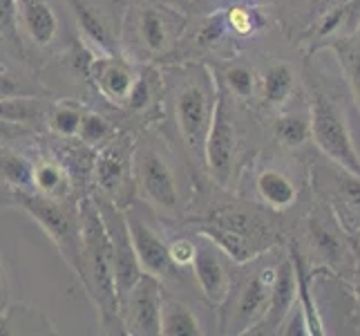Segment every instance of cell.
I'll return each instance as SVG.
<instances>
[{
	"mask_svg": "<svg viewBox=\"0 0 360 336\" xmlns=\"http://www.w3.org/2000/svg\"><path fill=\"white\" fill-rule=\"evenodd\" d=\"M79 220H81V267L77 278L96 307L101 332L126 334L119 314V296L115 285L110 240L94 195L83 197L79 202Z\"/></svg>",
	"mask_w": 360,
	"mask_h": 336,
	"instance_id": "1",
	"label": "cell"
},
{
	"mask_svg": "<svg viewBox=\"0 0 360 336\" xmlns=\"http://www.w3.org/2000/svg\"><path fill=\"white\" fill-rule=\"evenodd\" d=\"M172 112L179 137L193 157H204V139L210 128L215 104H217V81L204 66H186L172 74L168 83Z\"/></svg>",
	"mask_w": 360,
	"mask_h": 336,
	"instance_id": "2",
	"label": "cell"
},
{
	"mask_svg": "<svg viewBox=\"0 0 360 336\" xmlns=\"http://www.w3.org/2000/svg\"><path fill=\"white\" fill-rule=\"evenodd\" d=\"M186 16L166 0H141L134 9L126 11L128 34L136 52L148 61L166 58L177 49L186 32Z\"/></svg>",
	"mask_w": 360,
	"mask_h": 336,
	"instance_id": "3",
	"label": "cell"
},
{
	"mask_svg": "<svg viewBox=\"0 0 360 336\" xmlns=\"http://www.w3.org/2000/svg\"><path fill=\"white\" fill-rule=\"evenodd\" d=\"M11 200L30 213L47 238L58 249L68 267L79 276L81 267V220L79 204L72 206L60 197H47L36 191H11Z\"/></svg>",
	"mask_w": 360,
	"mask_h": 336,
	"instance_id": "4",
	"label": "cell"
},
{
	"mask_svg": "<svg viewBox=\"0 0 360 336\" xmlns=\"http://www.w3.org/2000/svg\"><path fill=\"white\" fill-rule=\"evenodd\" d=\"M134 193L153 206L159 216L175 218L181 209V191L177 170L166 151H159L155 142H143L134 146L132 153Z\"/></svg>",
	"mask_w": 360,
	"mask_h": 336,
	"instance_id": "5",
	"label": "cell"
},
{
	"mask_svg": "<svg viewBox=\"0 0 360 336\" xmlns=\"http://www.w3.org/2000/svg\"><path fill=\"white\" fill-rule=\"evenodd\" d=\"M309 128L316 146L325 153L333 164L347 173L360 178V155L354 146L352 132L342 112L325 97V92H311V108H309Z\"/></svg>",
	"mask_w": 360,
	"mask_h": 336,
	"instance_id": "6",
	"label": "cell"
},
{
	"mask_svg": "<svg viewBox=\"0 0 360 336\" xmlns=\"http://www.w3.org/2000/svg\"><path fill=\"white\" fill-rule=\"evenodd\" d=\"M134 144L128 135H115L108 139L92 164V180L96 195L105 197L119 209H128L134 197V173H132Z\"/></svg>",
	"mask_w": 360,
	"mask_h": 336,
	"instance_id": "7",
	"label": "cell"
},
{
	"mask_svg": "<svg viewBox=\"0 0 360 336\" xmlns=\"http://www.w3.org/2000/svg\"><path fill=\"white\" fill-rule=\"evenodd\" d=\"M197 233L208 238L221 254L235 265H246L253 258L269 249L271 244L262 242L257 222L251 218L238 213V211H219L197 224Z\"/></svg>",
	"mask_w": 360,
	"mask_h": 336,
	"instance_id": "8",
	"label": "cell"
},
{
	"mask_svg": "<svg viewBox=\"0 0 360 336\" xmlns=\"http://www.w3.org/2000/svg\"><path fill=\"white\" fill-rule=\"evenodd\" d=\"M273 280H276V267H264L240 285H231L226 301L219 305V332L246 334L251 330L266 312Z\"/></svg>",
	"mask_w": 360,
	"mask_h": 336,
	"instance_id": "9",
	"label": "cell"
},
{
	"mask_svg": "<svg viewBox=\"0 0 360 336\" xmlns=\"http://www.w3.org/2000/svg\"><path fill=\"white\" fill-rule=\"evenodd\" d=\"M81 36L103 54H121L123 20L126 5L123 0H65Z\"/></svg>",
	"mask_w": 360,
	"mask_h": 336,
	"instance_id": "10",
	"label": "cell"
},
{
	"mask_svg": "<svg viewBox=\"0 0 360 336\" xmlns=\"http://www.w3.org/2000/svg\"><path fill=\"white\" fill-rule=\"evenodd\" d=\"M235 153H238V128L229 108L226 92L217 94V104L210 128L204 139V164L210 173V178L221 189H229L235 168Z\"/></svg>",
	"mask_w": 360,
	"mask_h": 336,
	"instance_id": "11",
	"label": "cell"
},
{
	"mask_svg": "<svg viewBox=\"0 0 360 336\" xmlns=\"http://www.w3.org/2000/svg\"><path fill=\"white\" fill-rule=\"evenodd\" d=\"M94 195L98 213H101L103 227L110 240V254H112V271H115V285H117V296L119 301L126 292L132 287V285L139 280L141 276V267L136 263L134 249H132V240H130V231H128V222H126V213L123 209H119L117 204H112L110 200L101 195Z\"/></svg>",
	"mask_w": 360,
	"mask_h": 336,
	"instance_id": "12",
	"label": "cell"
},
{
	"mask_svg": "<svg viewBox=\"0 0 360 336\" xmlns=\"http://www.w3.org/2000/svg\"><path fill=\"white\" fill-rule=\"evenodd\" d=\"M161 280L141 273L126 296L119 301L123 332L128 336H161Z\"/></svg>",
	"mask_w": 360,
	"mask_h": 336,
	"instance_id": "13",
	"label": "cell"
},
{
	"mask_svg": "<svg viewBox=\"0 0 360 336\" xmlns=\"http://www.w3.org/2000/svg\"><path fill=\"white\" fill-rule=\"evenodd\" d=\"M85 74H88L94 90L105 97L110 104L123 106L130 94V88L136 77V68L121 54H101L90 56L85 61Z\"/></svg>",
	"mask_w": 360,
	"mask_h": 336,
	"instance_id": "14",
	"label": "cell"
},
{
	"mask_svg": "<svg viewBox=\"0 0 360 336\" xmlns=\"http://www.w3.org/2000/svg\"><path fill=\"white\" fill-rule=\"evenodd\" d=\"M123 213H126L132 249H134L136 263H139L141 271L159 280H166L168 276H172L175 267H172L168 258V242L161 238L150 224L136 216L130 206L123 209Z\"/></svg>",
	"mask_w": 360,
	"mask_h": 336,
	"instance_id": "15",
	"label": "cell"
},
{
	"mask_svg": "<svg viewBox=\"0 0 360 336\" xmlns=\"http://www.w3.org/2000/svg\"><path fill=\"white\" fill-rule=\"evenodd\" d=\"M221 256L224 254L202 235V238L197 240L195 260L191 265L197 282H200V290H202L204 298L210 305H217V307L226 301L231 285H233V278H231V273L224 265V260H221Z\"/></svg>",
	"mask_w": 360,
	"mask_h": 336,
	"instance_id": "16",
	"label": "cell"
},
{
	"mask_svg": "<svg viewBox=\"0 0 360 336\" xmlns=\"http://www.w3.org/2000/svg\"><path fill=\"white\" fill-rule=\"evenodd\" d=\"M297 301V278L291 260H282L276 267V280L271 287V301L264 316L246 334H278L284 318L289 316Z\"/></svg>",
	"mask_w": 360,
	"mask_h": 336,
	"instance_id": "17",
	"label": "cell"
},
{
	"mask_svg": "<svg viewBox=\"0 0 360 336\" xmlns=\"http://www.w3.org/2000/svg\"><path fill=\"white\" fill-rule=\"evenodd\" d=\"M18 27L25 32L32 45L49 47L58 36V16L47 0H16Z\"/></svg>",
	"mask_w": 360,
	"mask_h": 336,
	"instance_id": "18",
	"label": "cell"
},
{
	"mask_svg": "<svg viewBox=\"0 0 360 336\" xmlns=\"http://www.w3.org/2000/svg\"><path fill=\"white\" fill-rule=\"evenodd\" d=\"M164 90H166L164 74H161L155 66L148 63L136 70L134 83H132L130 94L123 106H126L132 115H148V112H153L161 104Z\"/></svg>",
	"mask_w": 360,
	"mask_h": 336,
	"instance_id": "19",
	"label": "cell"
},
{
	"mask_svg": "<svg viewBox=\"0 0 360 336\" xmlns=\"http://www.w3.org/2000/svg\"><path fill=\"white\" fill-rule=\"evenodd\" d=\"M336 168L338 175L331 206L336 209V218L347 231H360V178L342 170L340 166Z\"/></svg>",
	"mask_w": 360,
	"mask_h": 336,
	"instance_id": "20",
	"label": "cell"
},
{
	"mask_svg": "<svg viewBox=\"0 0 360 336\" xmlns=\"http://www.w3.org/2000/svg\"><path fill=\"white\" fill-rule=\"evenodd\" d=\"M34 191L47 195V197H60L68 200V195L72 193V175L65 164L47 157L34 164Z\"/></svg>",
	"mask_w": 360,
	"mask_h": 336,
	"instance_id": "21",
	"label": "cell"
},
{
	"mask_svg": "<svg viewBox=\"0 0 360 336\" xmlns=\"http://www.w3.org/2000/svg\"><path fill=\"white\" fill-rule=\"evenodd\" d=\"M255 191L259 200L276 211L289 209L297 197L295 184L276 168H264L259 173L255 180Z\"/></svg>",
	"mask_w": 360,
	"mask_h": 336,
	"instance_id": "22",
	"label": "cell"
},
{
	"mask_svg": "<svg viewBox=\"0 0 360 336\" xmlns=\"http://www.w3.org/2000/svg\"><path fill=\"white\" fill-rule=\"evenodd\" d=\"M0 334H56V330L39 309L14 305L0 312Z\"/></svg>",
	"mask_w": 360,
	"mask_h": 336,
	"instance_id": "23",
	"label": "cell"
},
{
	"mask_svg": "<svg viewBox=\"0 0 360 336\" xmlns=\"http://www.w3.org/2000/svg\"><path fill=\"white\" fill-rule=\"evenodd\" d=\"M200 334H204V330L193 309L181 301H175V298H164V303H161V336Z\"/></svg>",
	"mask_w": 360,
	"mask_h": 336,
	"instance_id": "24",
	"label": "cell"
},
{
	"mask_svg": "<svg viewBox=\"0 0 360 336\" xmlns=\"http://www.w3.org/2000/svg\"><path fill=\"white\" fill-rule=\"evenodd\" d=\"M293 90V70L287 63H273L262 77V99L266 106H282Z\"/></svg>",
	"mask_w": 360,
	"mask_h": 336,
	"instance_id": "25",
	"label": "cell"
},
{
	"mask_svg": "<svg viewBox=\"0 0 360 336\" xmlns=\"http://www.w3.org/2000/svg\"><path fill=\"white\" fill-rule=\"evenodd\" d=\"M85 108L79 101H72V99H63V101L54 104L47 112V123L58 137H65V139H72V137L79 135V126L83 119Z\"/></svg>",
	"mask_w": 360,
	"mask_h": 336,
	"instance_id": "26",
	"label": "cell"
},
{
	"mask_svg": "<svg viewBox=\"0 0 360 336\" xmlns=\"http://www.w3.org/2000/svg\"><path fill=\"white\" fill-rule=\"evenodd\" d=\"M0 178L11 191H34V164L18 153L0 155Z\"/></svg>",
	"mask_w": 360,
	"mask_h": 336,
	"instance_id": "27",
	"label": "cell"
},
{
	"mask_svg": "<svg viewBox=\"0 0 360 336\" xmlns=\"http://www.w3.org/2000/svg\"><path fill=\"white\" fill-rule=\"evenodd\" d=\"M45 115V104L34 99L32 94H20V97H9L0 99V121L9 123H27L34 119H41Z\"/></svg>",
	"mask_w": 360,
	"mask_h": 336,
	"instance_id": "28",
	"label": "cell"
},
{
	"mask_svg": "<svg viewBox=\"0 0 360 336\" xmlns=\"http://www.w3.org/2000/svg\"><path fill=\"white\" fill-rule=\"evenodd\" d=\"M224 11L226 30L238 34V36H251L259 32L266 25V18L257 7H246V5H229L221 9Z\"/></svg>",
	"mask_w": 360,
	"mask_h": 336,
	"instance_id": "29",
	"label": "cell"
},
{
	"mask_svg": "<svg viewBox=\"0 0 360 336\" xmlns=\"http://www.w3.org/2000/svg\"><path fill=\"white\" fill-rule=\"evenodd\" d=\"M117 135L112 121L108 117H103L101 112L96 110H85L83 112V119H81V126H79V139L90 146V148H101L108 139H112Z\"/></svg>",
	"mask_w": 360,
	"mask_h": 336,
	"instance_id": "30",
	"label": "cell"
},
{
	"mask_svg": "<svg viewBox=\"0 0 360 336\" xmlns=\"http://www.w3.org/2000/svg\"><path fill=\"white\" fill-rule=\"evenodd\" d=\"M276 139L284 148H300L309 137H311V128H309V117L302 115H282L276 126Z\"/></svg>",
	"mask_w": 360,
	"mask_h": 336,
	"instance_id": "31",
	"label": "cell"
},
{
	"mask_svg": "<svg viewBox=\"0 0 360 336\" xmlns=\"http://www.w3.org/2000/svg\"><path fill=\"white\" fill-rule=\"evenodd\" d=\"M333 49H336L338 61L347 74V81H349L354 101L360 110V47L352 41H336Z\"/></svg>",
	"mask_w": 360,
	"mask_h": 336,
	"instance_id": "32",
	"label": "cell"
},
{
	"mask_svg": "<svg viewBox=\"0 0 360 336\" xmlns=\"http://www.w3.org/2000/svg\"><path fill=\"white\" fill-rule=\"evenodd\" d=\"M231 94L240 99H251L255 94V72L246 66H229L221 74Z\"/></svg>",
	"mask_w": 360,
	"mask_h": 336,
	"instance_id": "33",
	"label": "cell"
},
{
	"mask_svg": "<svg viewBox=\"0 0 360 336\" xmlns=\"http://www.w3.org/2000/svg\"><path fill=\"white\" fill-rule=\"evenodd\" d=\"M311 240L316 244V251L327 260V263H336L342 256V244L340 240L333 235L325 224H314L311 227Z\"/></svg>",
	"mask_w": 360,
	"mask_h": 336,
	"instance_id": "34",
	"label": "cell"
},
{
	"mask_svg": "<svg viewBox=\"0 0 360 336\" xmlns=\"http://www.w3.org/2000/svg\"><path fill=\"white\" fill-rule=\"evenodd\" d=\"M20 36H18V7L16 0H0V41L18 45L20 49Z\"/></svg>",
	"mask_w": 360,
	"mask_h": 336,
	"instance_id": "35",
	"label": "cell"
},
{
	"mask_svg": "<svg viewBox=\"0 0 360 336\" xmlns=\"http://www.w3.org/2000/svg\"><path fill=\"white\" fill-rule=\"evenodd\" d=\"M229 30H226V20H224V11L217 9L213 14H206V20L197 32V45L202 47H213L215 43L221 41V36H224Z\"/></svg>",
	"mask_w": 360,
	"mask_h": 336,
	"instance_id": "36",
	"label": "cell"
},
{
	"mask_svg": "<svg viewBox=\"0 0 360 336\" xmlns=\"http://www.w3.org/2000/svg\"><path fill=\"white\" fill-rule=\"evenodd\" d=\"M195 251H197V242L191 238H175L172 242H168V258L175 269L191 267L195 260Z\"/></svg>",
	"mask_w": 360,
	"mask_h": 336,
	"instance_id": "37",
	"label": "cell"
},
{
	"mask_svg": "<svg viewBox=\"0 0 360 336\" xmlns=\"http://www.w3.org/2000/svg\"><path fill=\"white\" fill-rule=\"evenodd\" d=\"M347 14H349V5H340V7L329 9L327 14L322 16V20L318 23V27H316V32H314L316 41H325L327 36L336 34V32L342 27V23H345Z\"/></svg>",
	"mask_w": 360,
	"mask_h": 336,
	"instance_id": "38",
	"label": "cell"
},
{
	"mask_svg": "<svg viewBox=\"0 0 360 336\" xmlns=\"http://www.w3.org/2000/svg\"><path fill=\"white\" fill-rule=\"evenodd\" d=\"M20 94H30V92H25L22 83L14 77V74L0 70V99L20 97Z\"/></svg>",
	"mask_w": 360,
	"mask_h": 336,
	"instance_id": "39",
	"label": "cell"
},
{
	"mask_svg": "<svg viewBox=\"0 0 360 336\" xmlns=\"http://www.w3.org/2000/svg\"><path fill=\"white\" fill-rule=\"evenodd\" d=\"M191 9L197 11V14H213L217 9H224L229 5H233V0H191Z\"/></svg>",
	"mask_w": 360,
	"mask_h": 336,
	"instance_id": "40",
	"label": "cell"
},
{
	"mask_svg": "<svg viewBox=\"0 0 360 336\" xmlns=\"http://www.w3.org/2000/svg\"><path fill=\"white\" fill-rule=\"evenodd\" d=\"M7 298H9V282H7L5 267H3V263H0V312L7 307Z\"/></svg>",
	"mask_w": 360,
	"mask_h": 336,
	"instance_id": "41",
	"label": "cell"
},
{
	"mask_svg": "<svg viewBox=\"0 0 360 336\" xmlns=\"http://www.w3.org/2000/svg\"><path fill=\"white\" fill-rule=\"evenodd\" d=\"M356 296H358V305H360V265H358V285H356Z\"/></svg>",
	"mask_w": 360,
	"mask_h": 336,
	"instance_id": "42",
	"label": "cell"
},
{
	"mask_svg": "<svg viewBox=\"0 0 360 336\" xmlns=\"http://www.w3.org/2000/svg\"><path fill=\"white\" fill-rule=\"evenodd\" d=\"M358 47H360V23H358V27H356V41H354Z\"/></svg>",
	"mask_w": 360,
	"mask_h": 336,
	"instance_id": "43",
	"label": "cell"
},
{
	"mask_svg": "<svg viewBox=\"0 0 360 336\" xmlns=\"http://www.w3.org/2000/svg\"><path fill=\"white\" fill-rule=\"evenodd\" d=\"M166 3H172V5H177L179 0H166ZM181 3H191V0H181Z\"/></svg>",
	"mask_w": 360,
	"mask_h": 336,
	"instance_id": "44",
	"label": "cell"
},
{
	"mask_svg": "<svg viewBox=\"0 0 360 336\" xmlns=\"http://www.w3.org/2000/svg\"><path fill=\"white\" fill-rule=\"evenodd\" d=\"M0 70H5V66H3V63H0Z\"/></svg>",
	"mask_w": 360,
	"mask_h": 336,
	"instance_id": "45",
	"label": "cell"
}]
</instances>
